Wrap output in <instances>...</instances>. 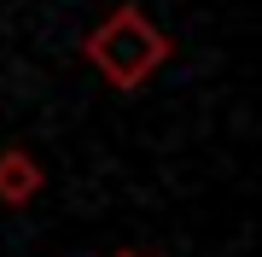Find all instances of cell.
I'll return each mask as SVG.
<instances>
[{"label": "cell", "mask_w": 262, "mask_h": 257, "mask_svg": "<svg viewBox=\"0 0 262 257\" xmlns=\"http://www.w3.org/2000/svg\"><path fill=\"white\" fill-rule=\"evenodd\" d=\"M82 58L111 88L128 94V88H146L151 76H158V65H169V35L146 18L140 6H117V12H105V18L88 29Z\"/></svg>", "instance_id": "6da1fadb"}, {"label": "cell", "mask_w": 262, "mask_h": 257, "mask_svg": "<svg viewBox=\"0 0 262 257\" xmlns=\"http://www.w3.org/2000/svg\"><path fill=\"white\" fill-rule=\"evenodd\" d=\"M41 187H47L41 158L29 146H6L0 152V205H29V199H41Z\"/></svg>", "instance_id": "7a4b0ae2"}, {"label": "cell", "mask_w": 262, "mask_h": 257, "mask_svg": "<svg viewBox=\"0 0 262 257\" xmlns=\"http://www.w3.org/2000/svg\"><path fill=\"white\" fill-rule=\"evenodd\" d=\"M111 257H140V251H111Z\"/></svg>", "instance_id": "3957f363"}]
</instances>
